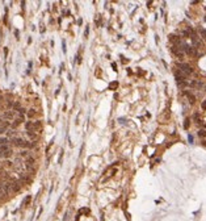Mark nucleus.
Masks as SVG:
<instances>
[{"instance_id":"1a4fd4ad","label":"nucleus","mask_w":206,"mask_h":221,"mask_svg":"<svg viewBox=\"0 0 206 221\" xmlns=\"http://www.w3.org/2000/svg\"><path fill=\"white\" fill-rule=\"evenodd\" d=\"M22 121H24V117H22V116H19L17 119H15V121H13V124H12V127H13V128H17Z\"/></svg>"},{"instance_id":"20e7f679","label":"nucleus","mask_w":206,"mask_h":221,"mask_svg":"<svg viewBox=\"0 0 206 221\" xmlns=\"http://www.w3.org/2000/svg\"><path fill=\"white\" fill-rule=\"evenodd\" d=\"M12 155V150L8 146H0V157L3 158H9Z\"/></svg>"},{"instance_id":"b1692460","label":"nucleus","mask_w":206,"mask_h":221,"mask_svg":"<svg viewBox=\"0 0 206 221\" xmlns=\"http://www.w3.org/2000/svg\"><path fill=\"white\" fill-rule=\"evenodd\" d=\"M202 143H204V146H206V141H204V142H202Z\"/></svg>"},{"instance_id":"4be33fe9","label":"nucleus","mask_w":206,"mask_h":221,"mask_svg":"<svg viewBox=\"0 0 206 221\" xmlns=\"http://www.w3.org/2000/svg\"><path fill=\"white\" fill-rule=\"evenodd\" d=\"M4 132H5V129H3V128H0V134H1V133H4Z\"/></svg>"},{"instance_id":"0eeeda50","label":"nucleus","mask_w":206,"mask_h":221,"mask_svg":"<svg viewBox=\"0 0 206 221\" xmlns=\"http://www.w3.org/2000/svg\"><path fill=\"white\" fill-rule=\"evenodd\" d=\"M15 117H16V110H7L4 113V119H7V120H11Z\"/></svg>"},{"instance_id":"4468645a","label":"nucleus","mask_w":206,"mask_h":221,"mask_svg":"<svg viewBox=\"0 0 206 221\" xmlns=\"http://www.w3.org/2000/svg\"><path fill=\"white\" fill-rule=\"evenodd\" d=\"M189 125H190V120L189 119H185V121H184V128L188 129V128H189Z\"/></svg>"},{"instance_id":"dca6fc26","label":"nucleus","mask_w":206,"mask_h":221,"mask_svg":"<svg viewBox=\"0 0 206 221\" xmlns=\"http://www.w3.org/2000/svg\"><path fill=\"white\" fill-rule=\"evenodd\" d=\"M20 155H21V157H28V158L30 157V155H29V151H21Z\"/></svg>"},{"instance_id":"39448f33","label":"nucleus","mask_w":206,"mask_h":221,"mask_svg":"<svg viewBox=\"0 0 206 221\" xmlns=\"http://www.w3.org/2000/svg\"><path fill=\"white\" fill-rule=\"evenodd\" d=\"M171 51H172V53H173L175 55H176V57H178V58H183V57H184L183 50H181L178 46H175V45H173V46L171 48Z\"/></svg>"},{"instance_id":"f8f14e48","label":"nucleus","mask_w":206,"mask_h":221,"mask_svg":"<svg viewBox=\"0 0 206 221\" xmlns=\"http://www.w3.org/2000/svg\"><path fill=\"white\" fill-rule=\"evenodd\" d=\"M197 136L201 137V138H205L206 137V130L205 129H199V130L197 132Z\"/></svg>"},{"instance_id":"6e6552de","label":"nucleus","mask_w":206,"mask_h":221,"mask_svg":"<svg viewBox=\"0 0 206 221\" xmlns=\"http://www.w3.org/2000/svg\"><path fill=\"white\" fill-rule=\"evenodd\" d=\"M26 136H28L30 140L33 141V142H36V141H37L38 138H39V136H38L37 133H34V132H26Z\"/></svg>"},{"instance_id":"393cba45","label":"nucleus","mask_w":206,"mask_h":221,"mask_svg":"<svg viewBox=\"0 0 206 221\" xmlns=\"http://www.w3.org/2000/svg\"><path fill=\"white\" fill-rule=\"evenodd\" d=\"M3 174V170H1V168H0V175H1Z\"/></svg>"},{"instance_id":"ddd939ff","label":"nucleus","mask_w":206,"mask_h":221,"mask_svg":"<svg viewBox=\"0 0 206 221\" xmlns=\"http://www.w3.org/2000/svg\"><path fill=\"white\" fill-rule=\"evenodd\" d=\"M36 113H37V112H36V109H34V108L29 109V112H28V117H30V119H32V117H34V116H36Z\"/></svg>"},{"instance_id":"2eb2a0df","label":"nucleus","mask_w":206,"mask_h":221,"mask_svg":"<svg viewBox=\"0 0 206 221\" xmlns=\"http://www.w3.org/2000/svg\"><path fill=\"white\" fill-rule=\"evenodd\" d=\"M118 86V83L117 82H114V83H110V84H109V88H110V90H114V88H116Z\"/></svg>"},{"instance_id":"f257e3e1","label":"nucleus","mask_w":206,"mask_h":221,"mask_svg":"<svg viewBox=\"0 0 206 221\" xmlns=\"http://www.w3.org/2000/svg\"><path fill=\"white\" fill-rule=\"evenodd\" d=\"M41 128H42V122L41 121H28L25 124V129L28 132H38V130H41Z\"/></svg>"},{"instance_id":"f3484780","label":"nucleus","mask_w":206,"mask_h":221,"mask_svg":"<svg viewBox=\"0 0 206 221\" xmlns=\"http://www.w3.org/2000/svg\"><path fill=\"white\" fill-rule=\"evenodd\" d=\"M199 33H201L202 38H206V30L205 29H201V30H199Z\"/></svg>"},{"instance_id":"6ab92c4d","label":"nucleus","mask_w":206,"mask_h":221,"mask_svg":"<svg viewBox=\"0 0 206 221\" xmlns=\"http://www.w3.org/2000/svg\"><path fill=\"white\" fill-rule=\"evenodd\" d=\"M29 201H30V196H28V198H26V199H25V201H24V203H22V205L28 204V203H29Z\"/></svg>"},{"instance_id":"f03ea898","label":"nucleus","mask_w":206,"mask_h":221,"mask_svg":"<svg viewBox=\"0 0 206 221\" xmlns=\"http://www.w3.org/2000/svg\"><path fill=\"white\" fill-rule=\"evenodd\" d=\"M181 46H183V50L185 51V53L188 54V55H190V57H196L197 55V49L194 48V46H190V45H186V44H181ZM181 46H180V49H181Z\"/></svg>"},{"instance_id":"a211bd4d","label":"nucleus","mask_w":206,"mask_h":221,"mask_svg":"<svg viewBox=\"0 0 206 221\" xmlns=\"http://www.w3.org/2000/svg\"><path fill=\"white\" fill-rule=\"evenodd\" d=\"M8 137H13V136H16V132L15 130H11V132H8Z\"/></svg>"},{"instance_id":"7ed1b4c3","label":"nucleus","mask_w":206,"mask_h":221,"mask_svg":"<svg viewBox=\"0 0 206 221\" xmlns=\"http://www.w3.org/2000/svg\"><path fill=\"white\" fill-rule=\"evenodd\" d=\"M177 67H178V70H180L181 72H184L185 75H190V74H193V67L189 66L188 63H177Z\"/></svg>"},{"instance_id":"412c9836","label":"nucleus","mask_w":206,"mask_h":221,"mask_svg":"<svg viewBox=\"0 0 206 221\" xmlns=\"http://www.w3.org/2000/svg\"><path fill=\"white\" fill-rule=\"evenodd\" d=\"M202 108H206V100L204 101V103H202Z\"/></svg>"},{"instance_id":"9b49d317","label":"nucleus","mask_w":206,"mask_h":221,"mask_svg":"<svg viewBox=\"0 0 206 221\" xmlns=\"http://www.w3.org/2000/svg\"><path fill=\"white\" fill-rule=\"evenodd\" d=\"M8 142H9V140H8V137H3L0 138V146H7Z\"/></svg>"},{"instance_id":"423d86ee","label":"nucleus","mask_w":206,"mask_h":221,"mask_svg":"<svg viewBox=\"0 0 206 221\" xmlns=\"http://www.w3.org/2000/svg\"><path fill=\"white\" fill-rule=\"evenodd\" d=\"M11 183V191L13 192H19L21 190V183L20 182H16V180H13V182H9Z\"/></svg>"},{"instance_id":"5701e85b","label":"nucleus","mask_w":206,"mask_h":221,"mask_svg":"<svg viewBox=\"0 0 206 221\" xmlns=\"http://www.w3.org/2000/svg\"><path fill=\"white\" fill-rule=\"evenodd\" d=\"M1 99H3V95H1V94H0V100H1Z\"/></svg>"},{"instance_id":"aec40b11","label":"nucleus","mask_w":206,"mask_h":221,"mask_svg":"<svg viewBox=\"0 0 206 221\" xmlns=\"http://www.w3.org/2000/svg\"><path fill=\"white\" fill-rule=\"evenodd\" d=\"M88 33H89V29H88V26H87V29H86V33H84V34H86V37L88 36Z\"/></svg>"},{"instance_id":"a878e982","label":"nucleus","mask_w":206,"mask_h":221,"mask_svg":"<svg viewBox=\"0 0 206 221\" xmlns=\"http://www.w3.org/2000/svg\"><path fill=\"white\" fill-rule=\"evenodd\" d=\"M205 21H206V16H205Z\"/></svg>"},{"instance_id":"9d476101","label":"nucleus","mask_w":206,"mask_h":221,"mask_svg":"<svg viewBox=\"0 0 206 221\" xmlns=\"http://www.w3.org/2000/svg\"><path fill=\"white\" fill-rule=\"evenodd\" d=\"M184 94H185V96L188 97V99H189V101H190V104H194V103H196V97H194V96H193V95H192V94H190V92H189V91H185V92H184Z\"/></svg>"}]
</instances>
